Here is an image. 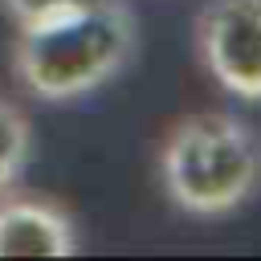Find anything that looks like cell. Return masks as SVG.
Segmentation results:
<instances>
[{
	"instance_id": "6da1fadb",
	"label": "cell",
	"mask_w": 261,
	"mask_h": 261,
	"mask_svg": "<svg viewBox=\"0 0 261 261\" xmlns=\"http://www.w3.org/2000/svg\"><path fill=\"white\" fill-rule=\"evenodd\" d=\"M135 53V12L126 0H94L61 16L16 24L12 73L41 102H69L106 86Z\"/></svg>"
},
{
	"instance_id": "7a4b0ae2",
	"label": "cell",
	"mask_w": 261,
	"mask_h": 261,
	"mask_svg": "<svg viewBox=\"0 0 261 261\" xmlns=\"http://www.w3.org/2000/svg\"><path fill=\"white\" fill-rule=\"evenodd\" d=\"M167 200L188 216H228L261 188V135L224 110L179 118L159 147Z\"/></svg>"
},
{
	"instance_id": "3957f363",
	"label": "cell",
	"mask_w": 261,
	"mask_h": 261,
	"mask_svg": "<svg viewBox=\"0 0 261 261\" xmlns=\"http://www.w3.org/2000/svg\"><path fill=\"white\" fill-rule=\"evenodd\" d=\"M196 53L220 90L261 102V0H208L196 16Z\"/></svg>"
},
{
	"instance_id": "277c9868",
	"label": "cell",
	"mask_w": 261,
	"mask_h": 261,
	"mask_svg": "<svg viewBox=\"0 0 261 261\" xmlns=\"http://www.w3.org/2000/svg\"><path fill=\"white\" fill-rule=\"evenodd\" d=\"M77 232L61 204L41 196L0 200V257H73Z\"/></svg>"
},
{
	"instance_id": "5b68a950",
	"label": "cell",
	"mask_w": 261,
	"mask_h": 261,
	"mask_svg": "<svg viewBox=\"0 0 261 261\" xmlns=\"http://www.w3.org/2000/svg\"><path fill=\"white\" fill-rule=\"evenodd\" d=\"M33 151V135H29V118L20 114L16 102L0 98V196L20 179L24 163Z\"/></svg>"
},
{
	"instance_id": "8992f818",
	"label": "cell",
	"mask_w": 261,
	"mask_h": 261,
	"mask_svg": "<svg viewBox=\"0 0 261 261\" xmlns=\"http://www.w3.org/2000/svg\"><path fill=\"white\" fill-rule=\"evenodd\" d=\"M82 4H94V0H0V8H4L16 24H37V20L61 16V12L82 8Z\"/></svg>"
}]
</instances>
